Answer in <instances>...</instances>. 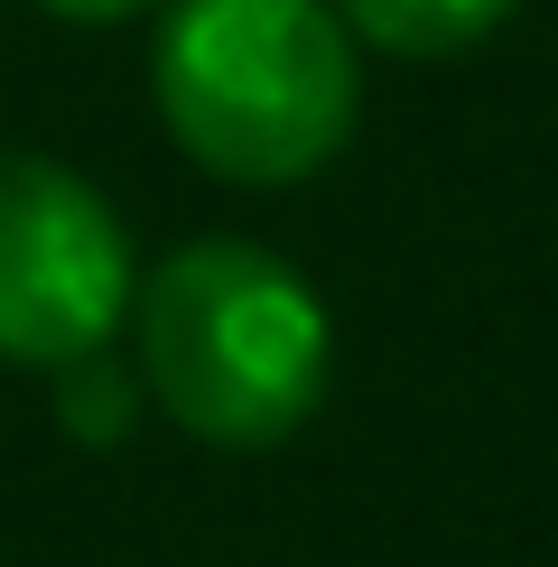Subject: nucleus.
Returning a JSON list of instances; mask_svg holds the SVG:
<instances>
[{"instance_id":"nucleus-1","label":"nucleus","mask_w":558,"mask_h":567,"mask_svg":"<svg viewBox=\"0 0 558 567\" xmlns=\"http://www.w3.org/2000/svg\"><path fill=\"white\" fill-rule=\"evenodd\" d=\"M140 391L205 446H279L326 410L335 326L326 298L242 233H196L140 279L131 298Z\"/></svg>"},{"instance_id":"nucleus-2","label":"nucleus","mask_w":558,"mask_h":567,"mask_svg":"<svg viewBox=\"0 0 558 567\" xmlns=\"http://www.w3.org/2000/svg\"><path fill=\"white\" fill-rule=\"evenodd\" d=\"M149 93L205 177L298 186L354 140L363 56L335 0H168Z\"/></svg>"},{"instance_id":"nucleus-3","label":"nucleus","mask_w":558,"mask_h":567,"mask_svg":"<svg viewBox=\"0 0 558 567\" xmlns=\"http://www.w3.org/2000/svg\"><path fill=\"white\" fill-rule=\"evenodd\" d=\"M140 298L131 233L103 186L46 150H0V363H84Z\"/></svg>"},{"instance_id":"nucleus-4","label":"nucleus","mask_w":558,"mask_h":567,"mask_svg":"<svg viewBox=\"0 0 558 567\" xmlns=\"http://www.w3.org/2000/svg\"><path fill=\"white\" fill-rule=\"evenodd\" d=\"M521 0H335V19L354 29V47L372 56H401V65H447V56H475L484 38Z\"/></svg>"},{"instance_id":"nucleus-5","label":"nucleus","mask_w":558,"mask_h":567,"mask_svg":"<svg viewBox=\"0 0 558 567\" xmlns=\"http://www.w3.org/2000/svg\"><path fill=\"white\" fill-rule=\"evenodd\" d=\"M140 372L112 363V344L103 353H84V363H56V419H65V437H84V446H122L140 429Z\"/></svg>"},{"instance_id":"nucleus-6","label":"nucleus","mask_w":558,"mask_h":567,"mask_svg":"<svg viewBox=\"0 0 558 567\" xmlns=\"http://www.w3.org/2000/svg\"><path fill=\"white\" fill-rule=\"evenodd\" d=\"M46 19H65V29H112V19H140L149 0H38Z\"/></svg>"}]
</instances>
